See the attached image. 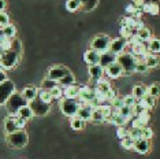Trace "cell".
I'll return each instance as SVG.
<instances>
[{
    "instance_id": "cell-53",
    "label": "cell",
    "mask_w": 160,
    "mask_h": 159,
    "mask_svg": "<svg viewBox=\"0 0 160 159\" xmlns=\"http://www.w3.org/2000/svg\"><path fill=\"white\" fill-rule=\"evenodd\" d=\"M26 122L28 121H25V119H22V118L18 117V115H15V124H17V126H18V129H19V131H23L25 126H26Z\"/></svg>"
},
{
    "instance_id": "cell-29",
    "label": "cell",
    "mask_w": 160,
    "mask_h": 159,
    "mask_svg": "<svg viewBox=\"0 0 160 159\" xmlns=\"http://www.w3.org/2000/svg\"><path fill=\"white\" fill-rule=\"evenodd\" d=\"M75 84V77H74V74L70 73V74H67L66 77H63L62 80H59L58 81V85L60 86V88H67V86H70V85H74Z\"/></svg>"
},
{
    "instance_id": "cell-11",
    "label": "cell",
    "mask_w": 160,
    "mask_h": 159,
    "mask_svg": "<svg viewBox=\"0 0 160 159\" xmlns=\"http://www.w3.org/2000/svg\"><path fill=\"white\" fill-rule=\"evenodd\" d=\"M127 43L126 40L123 37H118V38H114L111 40V44H110V49L108 51H111L114 55H121V54L125 52V48H126Z\"/></svg>"
},
{
    "instance_id": "cell-43",
    "label": "cell",
    "mask_w": 160,
    "mask_h": 159,
    "mask_svg": "<svg viewBox=\"0 0 160 159\" xmlns=\"http://www.w3.org/2000/svg\"><path fill=\"white\" fill-rule=\"evenodd\" d=\"M123 102H125V106L132 107V108H133V107L137 104L138 100H137L133 95H126V96H123Z\"/></svg>"
},
{
    "instance_id": "cell-8",
    "label": "cell",
    "mask_w": 160,
    "mask_h": 159,
    "mask_svg": "<svg viewBox=\"0 0 160 159\" xmlns=\"http://www.w3.org/2000/svg\"><path fill=\"white\" fill-rule=\"evenodd\" d=\"M71 71L68 70V67L66 66H62V64H56V66H52L48 69V71H47V78L52 80V81H59L63 77H66L67 74H70Z\"/></svg>"
},
{
    "instance_id": "cell-50",
    "label": "cell",
    "mask_w": 160,
    "mask_h": 159,
    "mask_svg": "<svg viewBox=\"0 0 160 159\" xmlns=\"http://www.w3.org/2000/svg\"><path fill=\"white\" fill-rule=\"evenodd\" d=\"M51 95H52L53 99H62L63 97V88H60L59 85L56 86V88H53L52 91H49Z\"/></svg>"
},
{
    "instance_id": "cell-55",
    "label": "cell",
    "mask_w": 160,
    "mask_h": 159,
    "mask_svg": "<svg viewBox=\"0 0 160 159\" xmlns=\"http://www.w3.org/2000/svg\"><path fill=\"white\" fill-rule=\"evenodd\" d=\"M6 80H7V75H6V73H4V70L0 67V84H2L3 81H6Z\"/></svg>"
},
{
    "instance_id": "cell-13",
    "label": "cell",
    "mask_w": 160,
    "mask_h": 159,
    "mask_svg": "<svg viewBox=\"0 0 160 159\" xmlns=\"http://www.w3.org/2000/svg\"><path fill=\"white\" fill-rule=\"evenodd\" d=\"M3 131H4L6 136L19 131L17 124H15V115H8V117L4 118V122H3Z\"/></svg>"
},
{
    "instance_id": "cell-56",
    "label": "cell",
    "mask_w": 160,
    "mask_h": 159,
    "mask_svg": "<svg viewBox=\"0 0 160 159\" xmlns=\"http://www.w3.org/2000/svg\"><path fill=\"white\" fill-rule=\"evenodd\" d=\"M6 6H7V2H6V0H0V13L4 11V10H6Z\"/></svg>"
},
{
    "instance_id": "cell-36",
    "label": "cell",
    "mask_w": 160,
    "mask_h": 159,
    "mask_svg": "<svg viewBox=\"0 0 160 159\" xmlns=\"http://www.w3.org/2000/svg\"><path fill=\"white\" fill-rule=\"evenodd\" d=\"M56 86H58L56 81H52V80H49L47 77L42 80V82H41V89L42 91H52V89L56 88Z\"/></svg>"
},
{
    "instance_id": "cell-10",
    "label": "cell",
    "mask_w": 160,
    "mask_h": 159,
    "mask_svg": "<svg viewBox=\"0 0 160 159\" xmlns=\"http://www.w3.org/2000/svg\"><path fill=\"white\" fill-rule=\"evenodd\" d=\"M94 97H96V95H94V88H92V86H89V85L79 86V96H78L79 104H89Z\"/></svg>"
},
{
    "instance_id": "cell-26",
    "label": "cell",
    "mask_w": 160,
    "mask_h": 159,
    "mask_svg": "<svg viewBox=\"0 0 160 159\" xmlns=\"http://www.w3.org/2000/svg\"><path fill=\"white\" fill-rule=\"evenodd\" d=\"M136 34L138 36L140 41H142V43H147V41H151L152 40V32H151V29H148L147 26H144L142 29L137 30Z\"/></svg>"
},
{
    "instance_id": "cell-47",
    "label": "cell",
    "mask_w": 160,
    "mask_h": 159,
    "mask_svg": "<svg viewBox=\"0 0 160 159\" xmlns=\"http://www.w3.org/2000/svg\"><path fill=\"white\" fill-rule=\"evenodd\" d=\"M116 136L119 137V139H125V137L129 136V129H127V126H119L118 129H116Z\"/></svg>"
},
{
    "instance_id": "cell-49",
    "label": "cell",
    "mask_w": 160,
    "mask_h": 159,
    "mask_svg": "<svg viewBox=\"0 0 160 159\" xmlns=\"http://www.w3.org/2000/svg\"><path fill=\"white\" fill-rule=\"evenodd\" d=\"M134 118H138L145 126H148L149 119H151V115H149V111H144V113H141L140 115H137V117H134Z\"/></svg>"
},
{
    "instance_id": "cell-52",
    "label": "cell",
    "mask_w": 160,
    "mask_h": 159,
    "mask_svg": "<svg viewBox=\"0 0 160 159\" xmlns=\"http://www.w3.org/2000/svg\"><path fill=\"white\" fill-rule=\"evenodd\" d=\"M116 97H118V89L111 88V89H110V92L107 93V102H108V103H111L114 99H116Z\"/></svg>"
},
{
    "instance_id": "cell-3",
    "label": "cell",
    "mask_w": 160,
    "mask_h": 159,
    "mask_svg": "<svg viewBox=\"0 0 160 159\" xmlns=\"http://www.w3.org/2000/svg\"><path fill=\"white\" fill-rule=\"evenodd\" d=\"M28 104L29 103L23 99L22 95H21V93H18V92H15L8 100H7V103L4 104V106H6V108H7V111H8L10 115H17L18 111H19L22 107L28 106Z\"/></svg>"
},
{
    "instance_id": "cell-16",
    "label": "cell",
    "mask_w": 160,
    "mask_h": 159,
    "mask_svg": "<svg viewBox=\"0 0 160 159\" xmlns=\"http://www.w3.org/2000/svg\"><path fill=\"white\" fill-rule=\"evenodd\" d=\"M92 111H93V107H90L89 104H79V110L77 113V117L82 121H90L92 118Z\"/></svg>"
},
{
    "instance_id": "cell-17",
    "label": "cell",
    "mask_w": 160,
    "mask_h": 159,
    "mask_svg": "<svg viewBox=\"0 0 160 159\" xmlns=\"http://www.w3.org/2000/svg\"><path fill=\"white\" fill-rule=\"evenodd\" d=\"M112 88L110 81H107L105 78H101L99 81H96V86H94V92L96 93H100V95H105L110 92V89Z\"/></svg>"
},
{
    "instance_id": "cell-35",
    "label": "cell",
    "mask_w": 160,
    "mask_h": 159,
    "mask_svg": "<svg viewBox=\"0 0 160 159\" xmlns=\"http://www.w3.org/2000/svg\"><path fill=\"white\" fill-rule=\"evenodd\" d=\"M2 30H3V33H4V36H6L7 38H10V40H14V38H15V34H17V28L14 26V25L10 23L8 26L3 28Z\"/></svg>"
},
{
    "instance_id": "cell-58",
    "label": "cell",
    "mask_w": 160,
    "mask_h": 159,
    "mask_svg": "<svg viewBox=\"0 0 160 159\" xmlns=\"http://www.w3.org/2000/svg\"><path fill=\"white\" fill-rule=\"evenodd\" d=\"M0 49H2V45H0Z\"/></svg>"
},
{
    "instance_id": "cell-6",
    "label": "cell",
    "mask_w": 160,
    "mask_h": 159,
    "mask_svg": "<svg viewBox=\"0 0 160 159\" xmlns=\"http://www.w3.org/2000/svg\"><path fill=\"white\" fill-rule=\"evenodd\" d=\"M111 37L108 34H97L90 40V49H94L99 54H103L110 49Z\"/></svg>"
},
{
    "instance_id": "cell-9",
    "label": "cell",
    "mask_w": 160,
    "mask_h": 159,
    "mask_svg": "<svg viewBox=\"0 0 160 159\" xmlns=\"http://www.w3.org/2000/svg\"><path fill=\"white\" fill-rule=\"evenodd\" d=\"M29 107L32 108L33 114L37 115V117H44V115H47L51 111V104L44 103L42 100H40L38 97L37 99H34L33 102L29 103Z\"/></svg>"
},
{
    "instance_id": "cell-24",
    "label": "cell",
    "mask_w": 160,
    "mask_h": 159,
    "mask_svg": "<svg viewBox=\"0 0 160 159\" xmlns=\"http://www.w3.org/2000/svg\"><path fill=\"white\" fill-rule=\"evenodd\" d=\"M132 95L136 97L137 100H141L145 95H148V86H145L142 84H138L133 86V93Z\"/></svg>"
},
{
    "instance_id": "cell-51",
    "label": "cell",
    "mask_w": 160,
    "mask_h": 159,
    "mask_svg": "<svg viewBox=\"0 0 160 159\" xmlns=\"http://www.w3.org/2000/svg\"><path fill=\"white\" fill-rule=\"evenodd\" d=\"M152 137H153V131H152L149 126H145V128H142V139L144 140H151Z\"/></svg>"
},
{
    "instance_id": "cell-40",
    "label": "cell",
    "mask_w": 160,
    "mask_h": 159,
    "mask_svg": "<svg viewBox=\"0 0 160 159\" xmlns=\"http://www.w3.org/2000/svg\"><path fill=\"white\" fill-rule=\"evenodd\" d=\"M129 136L132 137L134 141H137V140L142 139V129H138V128H130V129H129Z\"/></svg>"
},
{
    "instance_id": "cell-41",
    "label": "cell",
    "mask_w": 160,
    "mask_h": 159,
    "mask_svg": "<svg viewBox=\"0 0 160 159\" xmlns=\"http://www.w3.org/2000/svg\"><path fill=\"white\" fill-rule=\"evenodd\" d=\"M121 146L125 148V150H133L134 148V140L130 136H127V137H125V139L121 140Z\"/></svg>"
},
{
    "instance_id": "cell-22",
    "label": "cell",
    "mask_w": 160,
    "mask_h": 159,
    "mask_svg": "<svg viewBox=\"0 0 160 159\" xmlns=\"http://www.w3.org/2000/svg\"><path fill=\"white\" fill-rule=\"evenodd\" d=\"M79 96V85H70L63 89V97L66 99H78Z\"/></svg>"
},
{
    "instance_id": "cell-14",
    "label": "cell",
    "mask_w": 160,
    "mask_h": 159,
    "mask_svg": "<svg viewBox=\"0 0 160 159\" xmlns=\"http://www.w3.org/2000/svg\"><path fill=\"white\" fill-rule=\"evenodd\" d=\"M83 60L89 64V66H96L100 62V54L94 49H88L83 54Z\"/></svg>"
},
{
    "instance_id": "cell-57",
    "label": "cell",
    "mask_w": 160,
    "mask_h": 159,
    "mask_svg": "<svg viewBox=\"0 0 160 159\" xmlns=\"http://www.w3.org/2000/svg\"><path fill=\"white\" fill-rule=\"evenodd\" d=\"M2 55H3V51H2V49H0V59H2Z\"/></svg>"
},
{
    "instance_id": "cell-20",
    "label": "cell",
    "mask_w": 160,
    "mask_h": 159,
    "mask_svg": "<svg viewBox=\"0 0 160 159\" xmlns=\"http://www.w3.org/2000/svg\"><path fill=\"white\" fill-rule=\"evenodd\" d=\"M89 77L93 81H99V80L103 78L104 75V69L100 66V64H96V66H89Z\"/></svg>"
},
{
    "instance_id": "cell-18",
    "label": "cell",
    "mask_w": 160,
    "mask_h": 159,
    "mask_svg": "<svg viewBox=\"0 0 160 159\" xmlns=\"http://www.w3.org/2000/svg\"><path fill=\"white\" fill-rule=\"evenodd\" d=\"M21 95H22V97L28 103H30L38 97V89L36 88V86H26V88L21 92Z\"/></svg>"
},
{
    "instance_id": "cell-23",
    "label": "cell",
    "mask_w": 160,
    "mask_h": 159,
    "mask_svg": "<svg viewBox=\"0 0 160 159\" xmlns=\"http://www.w3.org/2000/svg\"><path fill=\"white\" fill-rule=\"evenodd\" d=\"M145 63H147L148 69H158L160 67V56H158L156 54L149 52L147 58H145Z\"/></svg>"
},
{
    "instance_id": "cell-32",
    "label": "cell",
    "mask_w": 160,
    "mask_h": 159,
    "mask_svg": "<svg viewBox=\"0 0 160 159\" xmlns=\"http://www.w3.org/2000/svg\"><path fill=\"white\" fill-rule=\"evenodd\" d=\"M70 126L72 131H82L85 128V121L79 119L78 117H72L70 118Z\"/></svg>"
},
{
    "instance_id": "cell-27",
    "label": "cell",
    "mask_w": 160,
    "mask_h": 159,
    "mask_svg": "<svg viewBox=\"0 0 160 159\" xmlns=\"http://www.w3.org/2000/svg\"><path fill=\"white\" fill-rule=\"evenodd\" d=\"M138 103L142 106L145 110H152V108L155 107V104H156V99L155 97H152V96H149V95H145L141 100H138Z\"/></svg>"
},
{
    "instance_id": "cell-4",
    "label": "cell",
    "mask_w": 160,
    "mask_h": 159,
    "mask_svg": "<svg viewBox=\"0 0 160 159\" xmlns=\"http://www.w3.org/2000/svg\"><path fill=\"white\" fill-rule=\"evenodd\" d=\"M59 107H60V111L66 115V117L72 118V117H77V113L79 110V102L77 99H66V97H62Z\"/></svg>"
},
{
    "instance_id": "cell-37",
    "label": "cell",
    "mask_w": 160,
    "mask_h": 159,
    "mask_svg": "<svg viewBox=\"0 0 160 159\" xmlns=\"http://www.w3.org/2000/svg\"><path fill=\"white\" fill-rule=\"evenodd\" d=\"M148 95L155 97V99L160 96V84L159 82H153L152 85L148 86Z\"/></svg>"
},
{
    "instance_id": "cell-15",
    "label": "cell",
    "mask_w": 160,
    "mask_h": 159,
    "mask_svg": "<svg viewBox=\"0 0 160 159\" xmlns=\"http://www.w3.org/2000/svg\"><path fill=\"white\" fill-rule=\"evenodd\" d=\"M114 62H116V55H114L111 51H105L103 54H100V62H99V64L103 69L108 67L110 64H112Z\"/></svg>"
},
{
    "instance_id": "cell-1",
    "label": "cell",
    "mask_w": 160,
    "mask_h": 159,
    "mask_svg": "<svg viewBox=\"0 0 160 159\" xmlns=\"http://www.w3.org/2000/svg\"><path fill=\"white\" fill-rule=\"evenodd\" d=\"M116 62L121 64L123 74L130 75V74L136 73V64L138 60L132 52H123L121 55H118L116 56Z\"/></svg>"
},
{
    "instance_id": "cell-38",
    "label": "cell",
    "mask_w": 160,
    "mask_h": 159,
    "mask_svg": "<svg viewBox=\"0 0 160 159\" xmlns=\"http://www.w3.org/2000/svg\"><path fill=\"white\" fill-rule=\"evenodd\" d=\"M38 99L40 100H42L44 103H48V104H51V102L53 100V97H52V95H51V92L49 91H38Z\"/></svg>"
},
{
    "instance_id": "cell-31",
    "label": "cell",
    "mask_w": 160,
    "mask_h": 159,
    "mask_svg": "<svg viewBox=\"0 0 160 159\" xmlns=\"http://www.w3.org/2000/svg\"><path fill=\"white\" fill-rule=\"evenodd\" d=\"M90 121L96 122V124H101V122H104V114H103V111H101V107L93 108L92 118H90Z\"/></svg>"
},
{
    "instance_id": "cell-34",
    "label": "cell",
    "mask_w": 160,
    "mask_h": 159,
    "mask_svg": "<svg viewBox=\"0 0 160 159\" xmlns=\"http://www.w3.org/2000/svg\"><path fill=\"white\" fill-rule=\"evenodd\" d=\"M81 8L79 0H66V10L70 13H75Z\"/></svg>"
},
{
    "instance_id": "cell-46",
    "label": "cell",
    "mask_w": 160,
    "mask_h": 159,
    "mask_svg": "<svg viewBox=\"0 0 160 159\" xmlns=\"http://www.w3.org/2000/svg\"><path fill=\"white\" fill-rule=\"evenodd\" d=\"M148 70H149V69H148V66H147V63H145L144 60H138L137 64H136V73L144 74V73H147Z\"/></svg>"
},
{
    "instance_id": "cell-21",
    "label": "cell",
    "mask_w": 160,
    "mask_h": 159,
    "mask_svg": "<svg viewBox=\"0 0 160 159\" xmlns=\"http://www.w3.org/2000/svg\"><path fill=\"white\" fill-rule=\"evenodd\" d=\"M142 13H148L151 15H159L160 14V6L156 2H145L142 7Z\"/></svg>"
},
{
    "instance_id": "cell-33",
    "label": "cell",
    "mask_w": 160,
    "mask_h": 159,
    "mask_svg": "<svg viewBox=\"0 0 160 159\" xmlns=\"http://www.w3.org/2000/svg\"><path fill=\"white\" fill-rule=\"evenodd\" d=\"M148 51L151 54H160V38H152L148 44Z\"/></svg>"
},
{
    "instance_id": "cell-30",
    "label": "cell",
    "mask_w": 160,
    "mask_h": 159,
    "mask_svg": "<svg viewBox=\"0 0 160 159\" xmlns=\"http://www.w3.org/2000/svg\"><path fill=\"white\" fill-rule=\"evenodd\" d=\"M18 117L19 118H22V119H25V121H29V119H32L34 117V114H33V111H32V108L29 107V104L28 106H25V107H22L19 111H18Z\"/></svg>"
},
{
    "instance_id": "cell-54",
    "label": "cell",
    "mask_w": 160,
    "mask_h": 159,
    "mask_svg": "<svg viewBox=\"0 0 160 159\" xmlns=\"http://www.w3.org/2000/svg\"><path fill=\"white\" fill-rule=\"evenodd\" d=\"M132 4H133L134 7H137V8H141V10H142V7H144V4H145V2H144V0H133Z\"/></svg>"
},
{
    "instance_id": "cell-19",
    "label": "cell",
    "mask_w": 160,
    "mask_h": 159,
    "mask_svg": "<svg viewBox=\"0 0 160 159\" xmlns=\"http://www.w3.org/2000/svg\"><path fill=\"white\" fill-rule=\"evenodd\" d=\"M133 150H136L138 154H148L149 151H151V144H149L148 140H144V139H140L137 140V141H134V148Z\"/></svg>"
},
{
    "instance_id": "cell-2",
    "label": "cell",
    "mask_w": 160,
    "mask_h": 159,
    "mask_svg": "<svg viewBox=\"0 0 160 159\" xmlns=\"http://www.w3.org/2000/svg\"><path fill=\"white\" fill-rule=\"evenodd\" d=\"M6 141L11 148H17V150H19V148H23L28 144L29 136H28V133L25 131H17V132L11 133V135H7L6 136Z\"/></svg>"
},
{
    "instance_id": "cell-45",
    "label": "cell",
    "mask_w": 160,
    "mask_h": 159,
    "mask_svg": "<svg viewBox=\"0 0 160 159\" xmlns=\"http://www.w3.org/2000/svg\"><path fill=\"white\" fill-rule=\"evenodd\" d=\"M8 25H10V17H8V14L4 13V11H2V13H0V29L8 26Z\"/></svg>"
},
{
    "instance_id": "cell-44",
    "label": "cell",
    "mask_w": 160,
    "mask_h": 159,
    "mask_svg": "<svg viewBox=\"0 0 160 159\" xmlns=\"http://www.w3.org/2000/svg\"><path fill=\"white\" fill-rule=\"evenodd\" d=\"M111 104V107L114 108V110H121V108L125 106V102H123V97H121V96H118L116 99H114L112 102L110 103Z\"/></svg>"
},
{
    "instance_id": "cell-28",
    "label": "cell",
    "mask_w": 160,
    "mask_h": 159,
    "mask_svg": "<svg viewBox=\"0 0 160 159\" xmlns=\"http://www.w3.org/2000/svg\"><path fill=\"white\" fill-rule=\"evenodd\" d=\"M79 3H81V8L83 10V11L90 13L97 7L99 0H79Z\"/></svg>"
},
{
    "instance_id": "cell-39",
    "label": "cell",
    "mask_w": 160,
    "mask_h": 159,
    "mask_svg": "<svg viewBox=\"0 0 160 159\" xmlns=\"http://www.w3.org/2000/svg\"><path fill=\"white\" fill-rule=\"evenodd\" d=\"M119 114L122 117H125L127 121H130L132 118H134V114H133V108L132 107H127V106H123L121 110H119Z\"/></svg>"
},
{
    "instance_id": "cell-48",
    "label": "cell",
    "mask_w": 160,
    "mask_h": 159,
    "mask_svg": "<svg viewBox=\"0 0 160 159\" xmlns=\"http://www.w3.org/2000/svg\"><path fill=\"white\" fill-rule=\"evenodd\" d=\"M133 34H134L133 29H130V28H127V26H121V37L127 40L130 36H133Z\"/></svg>"
},
{
    "instance_id": "cell-25",
    "label": "cell",
    "mask_w": 160,
    "mask_h": 159,
    "mask_svg": "<svg viewBox=\"0 0 160 159\" xmlns=\"http://www.w3.org/2000/svg\"><path fill=\"white\" fill-rule=\"evenodd\" d=\"M126 17H132L134 19H141V17H142V10L137 8V7H134L133 4H129L126 7Z\"/></svg>"
},
{
    "instance_id": "cell-12",
    "label": "cell",
    "mask_w": 160,
    "mask_h": 159,
    "mask_svg": "<svg viewBox=\"0 0 160 159\" xmlns=\"http://www.w3.org/2000/svg\"><path fill=\"white\" fill-rule=\"evenodd\" d=\"M104 74L107 75L108 78H119L121 75L123 74V70H122V67H121V64H119L118 62H114L112 64H110L108 67H105L104 69Z\"/></svg>"
},
{
    "instance_id": "cell-7",
    "label": "cell",
    "mask_w": 160,
    "mask_h": 159,
    "mask_svg": "<svg viewBox=\"0 0 160 159\" xmlns=\"http://www.w3.org/2000/svg\"><path fill=\"white\" fill-rule=\"evenodd\" d=\"M15 93V84L11 80L7 78L6 81H3L0 84V106L7 103V100Z\"/></svg>"
},
{
    "instance_id": "cell-5",
    "label": "cell",
    "mask_w": 160,
    "mask_h": 159,
    "mask_svg": "<svg viewBox=\"0 0 160 159\" xmlns=\"http://www.w3.org/2000/svg\"><path fill=\"white\" fill-rule=\"evenodd\" d=\"M21 60V54H17L8 49V51H3L2 59H0V67L4 69V70H10V69H14L19 63Z\"/></svg>"
},
{
    "instance_id": "cell-42",
    "label": "cell",
    "mask_w": 160,
    "mask_h": 159,
    "mask_svg": "<svg viewBox=\"0 0 160 159\" xmlns=\"http://www.w3.org/2000/svg\"><path fill=\"white\" fill-rule=\"evenodd\" d=\"M11 51L14 52H17V54H21L22 55V43H21V40H18V38H14L12 41H11Z\"/></svg>"
}]
</instances>
